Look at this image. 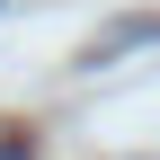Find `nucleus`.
<instances>
[{
  "label": "nucleus",
  "mask_w": 160,
  "mask_h": 160,
  "mask_svg": "<svg viewBox=\"0 0 160 160\" xmlns=\"http://www.w3.org/2000/svg\"><path fill=\"white\" fill-rule=\"evenodd\" d=\"M0 160H36V151H27V142H18V133H0Z\"/></svg>",
  "instance_id": "1"
}]
</instances>
